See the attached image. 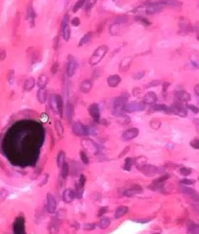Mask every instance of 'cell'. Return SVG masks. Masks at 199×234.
<instances>
[{
  "label": "cell",
  "instance_id": "obj_47",
  "mask_svg": "<svg viewBox=\"0 0 199 234\" xmlns=\"http://www.w3.org/2000/svg\"><path fill=\"white\" fill-rule=\"evenodd\" d=\"M190 144L193 148L199 150V139H195L192 140L190 143Z\"/></svg>",
  "mask_w": 199,
  "mask_h": 234
},
{
  "label": "cell",
  "instance_id": "obj_53",
  "mask_svg": "<svg viewBox=\"0 0 199 234\" xmlns=\"http://www.w3.org/2000/svg\"><path fill=\"white\" fill-rule=\"evenodd\" d=\"M96 1H88V2L87 3V5L86 6V9L87 11H89L91 9V8L93 6V5H95V4L96 3Z\"/></svg>",
  "mask_w": 199,
  "mask_h": 234
},
{
  "label": "cell",
  "instance_id": "obj_5",
  "mask_svg": "<svg viewBox=\"0 0 199 234\" xmlns=\"http://www.w3.org/2000/svg\"><path fill=\"white\" fill-rule=\"evenodd\" d=\"M69 16L68 14L64 15L61 22V31L64 39L68 41L70 36V29L69 26Z\"/></svg>",
  "mask_w": 199,
  "mask_h": 234
},
{
  "label": "cell",
  "instance_id": "obj_20",
  "mask_svg": "<svg viewBox=\"0 0 199 234\" xmlns=\"http://www.w3.org/2000/svg\"><path fill=\"white\" fill-rule=\"evenodd\" d=\"M48 82V78L45 74H41L38 79L37 85L40 89H44Z\"/></svg>",
  "mask_w": 199,
  "mask_h": 234
},
{
  "label": "cell",
  "instance_id": "obj_35",
  "mask_svg": "<svg viewBox=\"0 0 199 234\" xmlns=\"http://www.w3.org/2000/svg\"><path fill=\"white\" fill-rule=\"evenodd\" d=\"M55 129L57 131V133L60 135L63 134L64 133V128L63 126L61 124V122L60 121H56L55 122Z\"/></svg>",
  "mask_w": 199,
  "mask_h": 234
},
{
  "label": "cell",
  "instance_id": "obj_60",
  "mask_svg": "<svg viewBox=\"0 0 199 234\" xmlns=\"http://www.w3.org/2000/svg\"><path fill=\"white\" fill-rule=\"evenodd\" d=\"M193 122L196 126L199 127V118H195L193 119Z\"/></svg>",
  "mask_w": 199,
  "mask_h": 234
},
{
  "label": "cell",
  "instance_id": "obj_46",
  "mask_svg": "<svg viewBox=\"0 0 199 234\" xmlns=\"http://www.w3.org/2000/svg\"><path fill=\"white\" fill-rule=\"evenodd\" d=\"M71 24L73 26L75 27H77L78 26L80 25V20L79 18L77 17H75L73 19H72V20L71 21Z\"/></svg>",
  "mask_w": 199,
  "mask_h": 234
},
{
  "label": "cell",
  "instance_id": "obj_36",
  "mask_svg": "<svg viewBox=\"0 0 199 234\" xmlns=\"http://www.w3.org/2000/svg\"><path fill=\"white\" fill-rule=\"evenodd\" d=\"M69 173V166L66 163H64L62 166V176L64 178H66Z\"/></svg>",
  "mask_w": 199,
  "mask_h": 234
},
{
  "label": "cell",
  "instance_id": "obj_41",
  "mask_svg": "<svg viewBox=\"0 0 199 234\" xmlns=\"http://www.w3.org/2000/svg\"><path fill=\"white\" fill-rule=\"evenodd\" d=\"M132 166V159H131V158L127 159L124 166V169L127 171L130 170Z\"/></svg>",
  "mask_w": 199,
  "mask_h": 234
},
{
  "label": "cell",
  "instance_id": "obj_14",
  "mask_svg": "<svg viewBox=\"0 0 199 234\" xmlns=\"http://www.w3.org/2000/svg\"><path fill=\"white\" fill-rule=\"evenodd\" d=\"M121 81V78L118 75H111L107 79V83L111 87H117L120 83Z\"/></svg>",
  "mask_w": 199,
  "mask_h": 234
},
{
  "label": "cell",
  "instance_id": "obj_49",
  "mask_svg": "<svg viewBox=\"0 0 199 234\" xmlns=\"http://www.w3.org/2000/svg\"><path fill=\"white\" fill-rule=\"evenodd\" d=\"M195 182V180L193 179H183L181 181V183H182L183 185H192Z\"/></svg>",
  "mask_w": 199,
  "mask_h": 234
},
{
  "label": "cell",
  "instance_id": "obj_59",
  "mask_svg": "<svg viewBox=\"0 0 199 234\" xmlns=\"http://www.w3.org/2000/svg\"><path fill=\"white\" fill-rule=\"evenodd\" d=\"M14 74V72H13V71L9 72V82H10L11 80L13 79Z\"/></svg>",
  "mask_w": 199,
  "mask_h": 234
},
{
  "label": "cell",
  "instance_id": "obj_57",
  "mask_svg": "<svg viewBox=\"0 0 199 234\" xmlns=\"http://www.w3.org/2000/svg\"><path fill=\"white\" fill-rule=\"evenodd\" d=\"M169 86H170V83H168V82L164 83L163 86V90L164 93H166V90H167V89H168V88L169 87Z\"/></svg>",
  "mask_w": 199,
  "mask_h": 234
},
{
  "label": "cell",
  "instance_id": "obj_16",
  "mask_svg": "<svg viewBox=\"0 0 199 234\" xmlns=\"http://www.w3.org/2000/svg\"><path fill=\"white\" fill-rule=\"evenodd\" d=\"M181 191L183 193H185V194L191 196L192 198L195 201H199V195L192 188H190L188 187H185V186H182V187H181Z\"/></svg>",
  "mask_w": 199,
  "mask_h": 234
},
{
  "label": "cell",
  "instance_id": "obj_54",
  "mask_svg": "<svg viewBox=\"0 0 199 234\" xmlns=\"http://www.w3.org/2000/svg\"><path fill=\"white\" fill-rule=\"evenodd\" d=\"M96 227V225H95V224H86L84 226V228L87 230H93Z\"/></svg>",
  "mask_w": 199,
  "mask_h": 234
},
{
  "label": "cell",
  "instance_id": "obj_15",
  "mask_svg": "<svg viewBox=\"0 0 199 234\" xmlns=\"http://www.w3.org/2000/svg\"><path fill=\"white\" fill-rule=\"evenodd\" d=\"M75 196V192L70 189H68L64 192L63 198L65 203H69L73 201Z\"/></svg>",
  "mask_w": 199,
  "mask_h": 234
},
{
  "label": "cell",
  "instance_id": "obj_44",
  "mask_svg": "<svg viewBox=\"0 0 199 234\" xmlns=\"http://www.w3.org/2000/svg\"><path fill=\"white\" fill-rule=\"evenodd\" d=\"M28 16L29 19H31V21H34V18L35 17V13L34 11H33V8H29L28 9Z\"/></svg>",
  "mask_w": 199,
  "mask_h": 234
},
{
  "label": "cell",
  "instance_id": "obj_6",
  "mask_svg": "<svg viewBox=\"0 0 199 234\" xmlns=\"http://www.w3.org/2000/svg\"><path fill=\"white\" fill-rule=\"evenodd\" d=\"M163 4L161 2H150L146 8V13L147 15H153L160 12L163 8Z\"/></svg>",
  "mask_w": 199,
  "mask_h": 234
},
{
  "label": "cell",
  "instance_id": "obj_22",
  "mask_svg": "<svg viewBox=\"0 0 199 234\" xmlns=\"http://www.w3.org/2000/svg\"><path fill=\"white\" fill-rule=\"evenodd\" d=\"M128 211V208L126 206H120L118 207L115 213V218H119L124 216H125Z\"/></svg>",
  "mask_w": 199,
  "mask_h": 234
},
{
  "label": "cell",
  "instance_id": "obj_39",
  "mask_svg": "<svg viewBox=\"0 0 199 234\" xmlns=\"http://www.w3.org/2000/svg\"><path fill=\"white\" fill-rule=\"evenodd\" d=\"M180 172L183 176H188L192 173V170L189 168L183 167L180 169Z\"/></svg>",
  "mask_w": 199,
  "mask_h": 234
},
{
  "label": "cell",
  "instance_id": "obj_30",
  "mask_svg": "<svg viewBox=\"0 0 199 234\" xmlns=\"http://www.w3.org/2000/svg\"><path fill=\"white\" fill-rule=\"evenodd\" d=\"M188 233L189 234H199V224H190L188 228Z\"/></svg>",
  "mask_w": 199,
  "mask_h": 234
},
{
  "label": "cell",
  "instance_id": "obj_12",
  "mask_svg": "<svg viewBox=\"0 0 199 234\" xmlns=\"http://www.w3.org/2000/svg\"><path fill=\"white\" fill-rule=\"evenodd\" d=\"M139 134V131L137 128H132L126 131L122 134V139L124 140L128 141L135 138Z\"/></svg>",
  "mask_w": 199,
  "mask_h": 234
},
{
  "label": "cell",
  "instance_id": "obj_48",
  "mask_svg": "<svg viewBox=\"0 0 199 234\" xmlns=\"http://www.w3.org/2000/svg\"><path fill=\"white\" fill-rule=\"evenodd\" d=\"M161 84V82L160 80H153L151 81L150 83H149L147 86V88H150V87H155V86H157L158 85H160Z\"/></svg>",
  "mask_w": 199,
  "mask_h": 234
},
{
  "label": "cell",
  "instance_id": "obj_51",
  "mask_svg": "<svg viewBox=\"0 0 199 234\" xmlns=\"http://www.w3.org/2000/svg\"><path fill=\"white\" fill-rule=\"evenodd\" d=\"M58 67H59V64L57 63H55V64H54L53 65V66L51 67V71L53 74H55L57 72V70L58 69Z\"/></svg>",
  "mask_w": 199,
  "mask_h": 234
},
{
  "label": "cell",
  "instance_id": "obj_19",
  "mask_svg": "<svg viewBox=\"0 0 199 234\" xmlns=\"http://www.w3.org/2000/svg\"><path fill=\"white\" fill-rule=\"evenodd\" d=\"M37 97L38 101L41 104H44L47 100V92L45 89H40L37 93Z\"/></svg>",
  "mask_w": 199,
  "mask_h": 234
},
{
  "label": "cell",
  "instance_id": "obj_32",
  "mask_svg": "<svg viewBox=\"0 0 199 234\" xmlns=\"http://www.w3.org/2000/svg\"><path fill=\"white\" fill-rule=\"evenodd\" d=\"M128 18L126 16H117L114 21V24L117 25H120L122 23H124L126 22H127Z\"/></svg>",
  "mask_w": 199,
  "mask_h": 234
},
{
  "label": "cell",
  "instance_id": "obj_55",
  "mask_svg": "<svg viewBox=\"0 0 199 234\" xmlns=\"http://www.w3.org/2000/svg\"><path fill=\"white\" fill-rule=\"evenodd\" d=\"M107 210H108V208H107V207H102V208H101V209L99 210V217H100V216H101L102 215H103L104 214H105L107 211Z\"/></svg>",
  "mask_w": 199,
  "mask_h": 234
},
{
  "label": "cell",
  "instance_id": "obj_58",
  "mask_svg": "<svg viewBox=\"0 0 199 234\" xmlns=\"http://www.w3.org/2000/svg\"><path fill=\"white\" fill-rule=\"evenodd\" d=\"M194 90H195V93L199 96V83L196 85V86H195V88H194Z\"/></svg>",
  "mask_w": 199,
  "mask_h": 234
},
{
  "label": "cell",
  "instance_id": "obj_10",
  "mask_svg": "<svg viewBox=\"0 0 199 234\" xmlns=\"http://www.w3.org/2000/svg\"><path fill=\"white\" fill-rule=\"evenodd\" d=\"M174 95L178 102H188L191 100L190 94L183 90L175 92Z\"/></svg>",
  "mask_w": 199,
  "mask_h": 234
},
{
  "label": "cell",
  "instance_id": "obj_34",
  "mask_svg": "<svg viewBox=\"0 0 199 234\" xmlns=\"http://www.w3.org/2000/svg\"><path fill=\"white\" fill-rule=\"evenodd\" d=\"M64 159H65V154L63 151H61L59 153L57 157V164L59 167H62L63 164L64 163Z\"/></svg>",
  "mask_w": 199,
  "mask_h": 234
},
{
  "label": "cell",
  "instance_id": "obj_37",
  "mask_svg": "<svg viewBox=\"0 0 199 234\" xmlns=\"http://www.w3.org/2000/svg\"><path fill=\"white\" fill-rule=\"evenodd\" d=\"M180 26L181 27V30L184 32L190 31L192 30L191 25L189 23H188L186 22L181 23V25H180Z\"/></svg>",
  "mask_w": 199,
  "mask_h": 234
},
{
  "label": "cell",
  "instance_id": "obj_24",
  "mask_svg": "<svg viewBox=\"0 0 199 234\" xmlns=\"http://www.w3.org/2000/svg\"><path fill=\"white\" fill-rule=\"evenodd\" d=\"M35 85V79L33 78H29L27 79L24 83L23 87L26 91L31 90Z\"/></svg>",
  "mask_w": 199,
  "mask_h": 234
},
{
  "label": "cell",
  "instance_id": "obj_27",
  "mask_svg": "<svg viewBox=\"0 0 199 234\" xmlns=\"http://www.w3.org/2000/svg\"><path fill=\"white\" fill-rule=\"evenodd\" d=\"M57 108H58V114L62 117L63 114V101L62 97L57 95Z\"/></svg>",
  "mask_w": 199,
  "mask_h": 234
},
{
  "label": "cell",
  "instance_id": "obj_50",
  "mask_svg": "<svg viewBox=\"0 0 199 234\" xmlns=\"http://www.w3.org/2000/svg\"><path fill=\"white\" fill-rule=\"evenodd\" d=\"M80 158L82 159V161L85 163V164H87L89 163V159L87 157V155L85 152H80Z\"/></svg>",
  "mask_w": 199,
  "mask_h": 234
},
{
  "label": "cell",
  "instance_id": "obj_31",
  "mask_svg": "<svg viewBox=\"0 0 199 234\" xmlns=\"http://www.w3.org/2000/svg\"><path fill=\"white\" fill-rule=\"evenodd\" d=\"M135 20L136 22H139L140 23H141L143 25L146 26H150L151 24V23L147 18L143 17V16H137L135 18Z\"/></svg>",
  "mask_w": 199,
  "mask_h": 234
},
{
  "label": "cell",
  "instance_id": "obj_43",
  "mask_svg": "<svg viewBox=\"0 0 199 234\" xmlns=\"http://www.w3.org/2000/svg\"><path fill=\"white\" fill-rule=\"evenodd\" d=\"M190 63L192 65L195 69H199V58L195 57V58H192L190 60Z\"/></svg>",
  "mask_w": 199,
  "mask_h": 234
},
{
  "label": "cell",
  "instance_id": "obj_21",
  "mask_svg": "<svg viewBox=\"0 0 199 234\" xmlns=\"http://www.w3.org/2000/svg\"><path fill=\"white\" fill-rule=\"evenodd\" d=\"M74 114V107L72 104L69 102L66 103V115L67 119L69 121L72 119L73 116Z\"/></svg>",
  "mask_w": 199,
  "mask_h": 234
},
{
  "label": "cell",
  "instance_id": "obj_7",
  "mask_svg": "<svg viewBox=\"0 0 199 234\" xmlns=\"http://www.w3.org/2000/svg\"><path fill=\"white\" fill-rule=\"evenodd\" d=\"M72 131L77 136H85L89 134V129L80 122H75L72 125Z\"/></svg>",
  "mask_w": 199,
  "mask_h": 234
},
{
  "label": "cell",
  "instance_id": "obj_45",
  "mask_svg": "<svg viewBox=\"0 0 199 234\" xmlns=\"http://www.w3.org/2000/svg\"><path fill=\"white\" fill-rule=\"evenodd\" d=\"M144 75H145V72L144 71L139 72L133 76V78L136 80H140L142 79L144 76Z\"/></svg>",
  "mask_w": 199,
  "mask_h": 234
},
{
  "label": "cell",
  "instance_id": "obj_8",
  "mask_svg": "<svg viewBox=\"0 0 199 234\" xmlns=\"http://www.w3.org/2000/svg\"><path fill=\"white\" fill-rule=\"evenodd\" d=\"M89 112L95 121L96 122H99L100 111L99 106L97 103H93L89 106Z\"/></svg>",
  "mask_w": 199,
  "mask_h": 234
},
{
  "label": "cell",
  "instance_id": "obj_26",
  "mask_svg": "<svg viewBox=\"0 0 199 234\" xmlns=\"http://www.w3.org/2000/svg\"><path fill=\"white\" fill-rule=\"evenodd\" d=\"M143 170L144 171V173L147 175H153L155 174H156L158 171L157 168L153 166L149 165V166H145L144 167H143Z\"/></svg>",
  "mask_w": 199,
  "mask_h": 234
},
{
  "label": "cell",
  "instance_id": "obj_42",
  "mask_svg": "<svg viewBox=\"0 0 199 234\" xmlns=\"http://www.w3.org/2000/svg\"><path fill=\"white\" fill-rule=\"evenodd\" d=\"M140 191H141V189L139 190V188H137V189L133 188L132 189L127 191V192H125V195L127 196H132L134 194L136 193L137 192H139V191L140 192Z\"/></svg>",
  "mask_w": 199,
  "mask_h": 234
},
{
  "label": "cell",
  "instance_id": "obj_3",
  "mask_svg": "<svg viewBox=\"0 0 199 234\" xmlns=\"http://www.w3.org/2000/svg\"><path fill=\"white\" fill-rule=\"evenodd\" d=\"M146 108V104L143 101H131L124 105L123 111L128 113H132L136 111H143Z\"/></svg>",
  "mask_w": 199,
  "mask_h": 234
},
{
  "label": "cell",
  "instance_id": "obj_38",
  "mask_svg": "<svg viewBox=\"0 0 199 234\" xmlns=\"http://www.w3.org/2000/svg\"><path fill=\"white\" fill-rule=\"evenodd\" d=\"M150 125L153 129H158L161 126V122L158 119H153L150 122Z\"/></svg>",
  "mask_w": 199,
  "mask_h": 234
},
{
  "label": "cell",
  "instance_id": "obj_29",
  "mask_svg": "<svg viewBox=\"0 0 199 234\" xmlns=\"http://www.w3.org/2000/svg\"><path fill=\"white\" fill-rule=\"evenodd\" d=\"M110 223H111L110 219L108 217H104L102 219H101L99 222V228L101 229H105L109 226Z\"/></svg>",
  "mask_w": 199,
  "mask_h": 234
},
{
  "label": "cell",
  "instance_id": "obj_13",
  "mask_svg": "<svg viewBox=\"0 0 199 234\" xmlns=\"http://www.w3.org/2000/svg\"><path fill=\"white\" fill-rule=\"evenodd\" d=\"M157 100V96L153 92H149L143 97V102L146 104H153Z\"/></svg>",
  "mask_w": 199,
  "mask_h": 234
},
{
  "label": "cell",
  "instance_id": "obj_62",
  "mask_svg": "<svg viewBox=\"0 0 199 234\" xmlns=\"http://www.w3.org/2000/svg\"><path fill=\"white\" fill-rule=\"evenodd\" d=\"M198 39L199 40V34L198 35Z\"/></svg>",
  "mask_w": 199,
  "mask_h": 234
},
{
  "label": "cell",
  "instance_id": "obj_1",
  "mask_svg": "<svg viewBox=\"0 0 199 234\" xmlns=\"http://www.w3.org/2000/svg\"><path fill=\"white\" fill-rule=\"evenodd\" d=\"M128 96L127 95H122L115 99L113 102V114L117 117H123V107L127 103Z\"/></svg>",
  "mask_w": 199,
  "mask_h": 234
},
{
  "label": "cell",
  "instance_id": "obj_33",
  "mask_svg": "<svg viewBox=\"0 0 199 234\" xmlns=\"http://www.w3.org/2000/svg\"><path fill=\"white\" fill-rule=\"evenodd\" d=\"M85 1H83V0H81V1H78L77 2H76L75 4V5H73V12L74 13H76L80 8H81L83 6V5H84V4L85 3Z\"/></svg>",
  "mask_w": 199,
  "mask_h": 234
},
{
  "label": "cell",
  "instance_id": "obj_23",
  "mask_svg": "<svg viewBox=\"0 0 199 234\" xmlns=\"http://www.w3.org/2000/svg\"><path fill=\"white\" fill-rule=\"evenodd\" d=\"M132 63V59L129 57H126L125 58H124L121 64H120V70L122 71V72H125L127 71L129 68L130 67V65Z\"/></svg>",
  "mask_w": 199,
  "mask_h": 234
},
{
  "label": "cell",
  "instance_id": "obj_28",
  "mask_svg": "<svg viewBox=\"0 0 199 234\" xmlns=\"http://www.w3.org/2000/svg\"><path fill=\"white\" fill-rule=\"evenodd\" d=\"M92 32H88L87 33L85 34L84 36L80 39V40L79 43V46H82L84 44L87 43L92 38Z\"/></svg>",
  "mask_w": 199,
  "mask_h": 234
},
{
  "label": "cell",
  "instance_id": "obj_11",
  "mask_svg": "<svg viewBox=\"0 0 199 234\" xmlns=\"http://www.w3.org/2000/svg\"><path fill=\"white\" fill-rule=\"evenodd\" d=\"M47 210L50 213H54L57 208V202L51 194H48L47 196Z\"/></svg>",
  "mask_w": 199,
  "mask_h": 234
},
{
  "label": "cell",
  "instance_id": "obj_4",
  "mask_svg": "<svg viewBox=\"0 0 199 234\" xmlns=\"http://www.w3.org/2000/svg\"><path fill=\"white\" fill-rule=\"evenodd\" d=\"M169 114H173L181 117H186L188 115V111L186 105L185 106L181 102H176L169 107Z\"/></svg>",
  "mask_w": 199,
  "mask_h": 234
},
{
  "label": "cell",
  "instance_id": "obj_52",
  "mask_svg": "<svg viewBox=\"0 0 199 234\" xmlns=\"http://www.w3.org/2000/svg\"><path fill=\"white\" fill-rule=\"evenodd\" d=\"M85 182H86L85 177V176L83 175H82L80 176V179H79V183L78 185L80 186L83 188V186L85 185Z\"/></svg>",
  "mask_w": 199,
  "mask_h": 234
},
{
  "label": "cell",
  "instance_id": "obj_18",
  "mask_svg": "<svg viewBox=\"0 0 199 234\" xmlns=\"http://www.w3.org/2000/svg\"><path fill=\"white\" fill-rule=\"evenodd\" d=\"M49 104L51 110L58 114L57 108V95H51L49 97Z\"/></svg>",
  "mask_w": 199,
  "mask_h": 234
},
{
  "label": "cell",
  "instance_id": "obj_25",
  "mask_svg": "<svg viewBox=\"0 0 199 234\" xmlns=\"http://www.w3.org/2000/svg\"><path fill=\"white\" fill-rule=\"evenodd\" d=\"M152 110L155 111H164L169 114V107L163 104H156L152 107Z\"/></svg>",
  "mask_w": 199,
  "mask_h": 234
},
{
  "label": "cell",
  "instance_id": "obj_17",
  "mask_svg": "<svg viewBox=\"0 0 199 234\" xmlns=\"http://www.w3.org/2000/svg\"><path fill=\"white\" fill-rule=\"evenodd\" d=\"M92 87V83L90 80H83L80 84V90L84 93H89Z\"/></svg>",
  "mask_w": 199,
  "mask_h": 234
},
{
  "label": "cell",
  "instance_id": "obj_9",
  "mask_svg": "<svg viewBox=\"0 0 199 234\" xmlns=\"http://www.w3.org/2000/svg\"><path fill=\"white\" fill-rule=\"evenodd\" d=\"M76 68L77 63L76 60L72 57L70 58H69L66 69V75L68 77H72L73 76Z\"/></svg>",
  "mask_w": 199,
  "mask_h": 234
},
{
  "label": "cell",
  "instance_id": "obj_2",
  "mask_svg": "<svg viewBox=\"0 0 199 234\" xmlns=\"http://www.w3.org/2000/svg\"><path fill=\"white\" fill-rule=\"evenodd\" d=\"M108 51V47L105 45H102L99 47L90 57L89 61V64L91 66H95L97 65L105 57Z\"/></svg>",
  "mask_w": 199,
  "mask_h": 234
},
{
  "label": "cell",
  "instance_id": "obj_40",
  "mask_svg": "<svg viewBox=\"0 0 199 234\" xmlns=\"http://www.w3.org/2000/svg\"><path fill=\"white\" fill-rule=\"evenodd\" d=\"M186 107L189 110H190L193 113L198 114L199 112V108L196 105L193 104H187Z\"/></svg>",
  "mask_w": 199,
  "mask_h": 234
},
{
  "label": "cell",
  "instance_id": "obj_56",
  "mask_svg": "<svg viewBox=\"0 0 199 234\" xmlns=\"http://www.w3.org/2000/svg\"><path fill=\"white\" fill-rule=\"evenodd\" d=\"M5 57H6L5 51L0 48V61L5 59Z\"/></svg>",
  "mask_w": 199,
  "mask_h": 234
},
{
  "label": "cell",
  "instance_id": "obj_61",
  "mask_svg": "<svg viewBox=\"0 0 199 234\" xmlns=\"http://www.w3.org/2000/svg\"><path fill=\"white\" fill-rule=\"evenodd\" d=\"M198 105H199V98L198 99Z\"/></svg>",
  "mask_w": 199,
  "mask_h": 234
}]
</instances>
